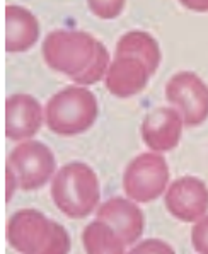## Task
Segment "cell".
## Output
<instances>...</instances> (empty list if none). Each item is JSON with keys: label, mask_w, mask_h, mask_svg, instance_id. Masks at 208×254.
I'll use <instances>...</instances> for the list:
<instances>
[{"label": "cell", "mask_w": 208, "mask_h": 254, "mask_svg": "<svg viewBox=\"0 0 208 254\" xmlns=\"http://www.w3.org/2000/svg\"><path fill=\"white\" fill-rule=\"evenodd\" d=\"M39 22L36 15L24 7L7 5L5 9V50L9 53H22L36 45Z\"/></svg>", "instance_id": "13"}, {"label": "cell", "mask_w": 208, "mask_h": 254, "mask_svg": "<svg viewBox=\"0 0 208 254\" xmlns=\"http://www.w3.org/2000/svg\"><path fill=\"white\" fill-rule=\"evenodd\" d=\"M150 77L147 67L140 60L132 57H116L109 64L104 82L106 89L113 96L127 99L142 92L147 87Z\"/></svg>", "instance_id": "12"}, {"label": "cell", "mask_w": 208, "mask_h": 254, "mask_svg": "<svg viewBox=\"0 0 208 254\" xmlns=\"http://www.w3.org/2000/svg\"><path fill=\"white\" fill-rule=\"evenodd\" d=\"M127 0H87L89 10L99 19L109 21L118 17L125 9Z\"/></svg>", "instance_id": "17"}, {"label": "cell", "mask_w": 208, "mask_h": 254, "mask_svg": "<svg viewBox=\"0 0 208 254\" xmlns=\"http://www.w3.org/2000/svg\"><path fill=\"white\" fill-rule=\"evenodd\" d=\"M191 244L198 254H208V215L195 222L191 229Z\"/></svg>", "instance_id": "18"}, {"label": "cell", "mask_w": 208, "mask_h": 254, "mask_svg": "<svg viewBox=\"0 0 208 254\" xmlns=\"http://www.w3.org/2000/svg\"><path fill=\"white\" fill-rule=\"evenodd\" d=\"M97 220H103L116 230V234L125 241V244H135L143 236L145 215L130 198L115 196L106 200L96 210Z\"/></svg>", "instance_id": "11"}, {"label": "cell", "mask_w": 208, "mask_h": 254, "mask_svg": "<svg viewBox=\"0 0 208 254\" xmlns=\"http://www.w3.org/2000/svg\"><path fill=\"white\" fill-rule=\"evenodd\" d=\"M82 244L85 254H127L125 241L103 220H94L85 225L82 230Z\"/></svg>", "instance_id": "15"}, {"label": "cell", "mask_w": 208, "mask_h": 254, "mask_svg": "<svg viewBox=\"0 0 208 254\" xmlns=\"http://www.w3.org/2000/svg\"><path fill=\"white\" fill-rule=\"evenodd\" d=\"M166 99L181 115L184 127H198L208 118V85L193 72H178L166 84Z\"/></svg>", "instance_id": "6"}, {"label": "cell", "mask_w": 208, "mask_h": 254, "mask_svg": "<svg viewBox=\"0 0 208 254\" xmlns=\"http://www.w3.org/2000/svg\"><path fill=\"white\" fill-rule=\"evenodd\" d=\"M50 191L57 208L69 218H85L99 208V178L84 162H70L58 169Z\"/></svg>", "instance_id": "2"}, {"label": "cell", "mask_w": 208, "mask_h": 254, "mask_svg": "<svg viewBox=\"0 0 208 254\" xmlns=\"http://www.w3.org/2000/svg\"><path fill=\"white\" fill-rule=\"evenodd\" d=\"M7 169L17 178L22 191H34L57 174V159L52 148L38 140H26L14 147L7 157Z\"/></svg>", "instance_id": "5"}, {"label": "cell", "mask_w": 208, "mask_h": 254, "mask_svg": "<svg viewBox=\"0 0 208 254\" xmlns=\"http://www.w3.org/2000/svg\"><path fill=\"white\" fill-rule=\"evenodd\" d=\"M179 2L193 12H208V0H179Z\"/></svg>", "instance_id": "20"}, {"label": "cell", "mask_w": 208, "mask_h": 254, "mask_svg": "<svg viewBox=\"0 0 208 254\" xmlns=\"http://www.w3.org/2000/svg\"><path fill=\"white\" fill-rule=\"evenodd\" d=\"M128 254H176L171 244L160 239H145L135 246Z\"/></svg>", "instance_id": "19"}, {"label": "cell", "mask_w": 208, "mask_h": 254, "mask_svg": "<svg viewBox=\"0 0 208 254\" xmlns=\"http://www.w3.org/2000/svg\"><path fill=\"white\" fill-rule=\"evenodd\" d=\"M45 109L29 94H12L5 101V136L10 142H26L41 130Z\"/></svg>", "instance_id": "9"}, {"label": "cell", "mask_w": 208, "mask_h": 254, "mask_svg": "<svg viewBox=\"0 0 208 254\" xmlns=\"http://www.w3.org/2000/svg\"><path fill=\"white\" fill-rule=\"evenodd\" d=\"M5 176H7V201H10L14 191L19 188V183H17V178L14 176L12 171L7 169V167H5Z\"/></svg>", "instance_id": "21"}, {"label": "cell", "mask_w": 208, "mask_h": 254, "mask_svg": "<svg viewBox=\"0 0 208 254\" xmlns=\"http://www.w3.org/2000/svg\"><path fill=\"white\" fill-rule=\"evenodd\" d=\"M52 227L53 220L39 210H19L7 222V242L21 254H39L48 244Z\"/></svg>", "instance_id": "7"}, {"label": "cell", "mask_w": 208, "mask_h": 254, "mask_svg": "<svg viewBox=\"0 0 208 254\" xmlns=\"http://www.w3.org/2000/svg\"><path fill=\"white\" fill-rule=\"evenodd\" d=\"M46 65L77 85H92L106 77L109 53L106 46L84 31L57 29L43 41Z\"/></svg>", "instance_id": "1"}, {"label": "cell", "mask_w": 208, "mask_h": 254, "mask_svg": "<svg viewBox=\"0 0 208 254\" xmlns=\"http://www.w3.org/2000/svg\"><path fill=\"white\" fill-rule=\"evenodd\" d=\"M184 121L172 106L152 109L142 121L140 135L143 143L152 152H169L181 142Z\"/></svg>", "instance_id": "10"}, {"label": "cell", "mask_w": 208, "mask_h": 254, "mask_svg": "<svg viewBox=\"0 0 208 254\" xmlns=\"http://www.w3.org/2000/svg\"><path fill=\"white\" fill-rule=\"evenodd\" d=\"M116 57H132L140 60L147 67L148 73L154 75L160 65L159 43L152 34L145 31H128L116 43Z\"/></svg>", "instance_id": "14"}, {"label": "cell", "mask_w": 208, "mask_h": 254, "mask_svg": "<svg viewBox=\"0 0 208 254\" xmlns=\"http://www.w3.org/2000/svg\"><path fill=\"white\" fill-rule=\"evenodd\" d=\"M164 203L172 217L195 224L208 213V186L195 176H183L167 186Z\"/></svg>", "instance_id": "8"}, {"label": "cell", "mask_w": 208, "mask_h": 254, "mask_svg": "<svg viewBox=\"0 0 208 254\" xmlns=\"http://www.w3.org/2000/svg\"><path fill=\"white\" fill-rule=\"evenodd\" d=\"M97 115L99 104L94 92L77 85L62 89L45 106L46 127L60 136H75L87 131Z\"/></svg>", "instance_id": "3"}, {"label": "cell", "mask_w": 208, "mask_h": 254, "mask_svg": "<svg viewBox=\"0 0 208 254\" xmlns=\"http://www.w3.org/2000/svg\"><path fill=\"white\" fill-rule=\"evenodd\" d=\"M167 161L159 152H145L137 155L127 166L123 174V190L137 203L154 201L166 193L171 185Z\"/></svg>", "instance_id": "4"}, {"label": "cell", "mask_w": 208, "mask_h": 254, "mask_svg": "<svg viewBox=\"0 0 208 254\" xmlns=\"http://www.w3.org/2000/svg\"><path fill=\"white\" fill-rule=\"evenodd\" d=\"M72 249V241H70V234L62 224L53 220L52 236L48 239V244L39 254H69Z\"/></svg>", "instance_id": "16"}]
</instances>
